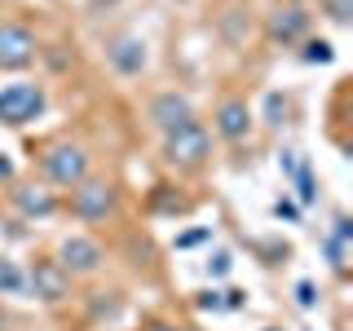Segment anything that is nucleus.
Masks as SVG:
<instances>
[{
    "instance_id": "obj_1",
    "label": "nucleus",
    "mask_w": 353,
    "mask_h": 331,
    "mask_svg": "<svg viewBox=\"0 0 353 331\" xmlns=\"http://www.w3.org/2000/svg\"><path fill=\"white\" fill-rule=\"evenodd\" d=\"M208 154H212V137H208V128L190 119V124L163 132V163L176 172H199L208 163Z\"/></svg>"
},
{
    "instance_id": "obj_2",
    "label": "nucleus",
    "mask_w": 353,
    "mask_h": 331,
    "mask_svg": "<svg viewBox=\"0 0 353 331\" xmlns=\"http://www.w3.org/2000/svg\"><path fill=\"white\" fill-rule=\"evenodd\" d=\"M40 168H44V177H49V185L75 190V185L88 177V150L75 146V141H53V146L40 154Z\"/></svg>"
},
{
    "instance_id": "obj_3",
    "label": "nucleus",
    "mask_w": 353,
    "mask_h": 331,
    "mask_svg": "<svg viewBox=\"0 0 353 331\" xmlns=\"http://www.w3.org/2000/svg\"><path fill=\"white\" fill-rule=\"evenodd\" d=\"M44 84H31V80H18V84H5L0 88V124L9 128H22L44 110Z\"/></svg>"
},
{
    "instance_id": "obj_4",
    "label": "nucleus",
    "mask_w": 353,
    "mask_h": 331,
    "mask_svg": "<svg viewBox=\"0 0 353 331\" xmlns=\"http://www.w3.org/2000/svg\"><path fill=\"white\" fill-rule=\"evenodd\" d=\"M115 208H119V190H115L110 181L84 177V181L71 190V212L80 217V221H88V225H97V221L115 217Z\"/></svg>"
},
{
    "instance_id": "obj_5",
    "label": "nucleus",
    "mask_w": 353,
    "mask_h": 331,
    "mask_svg": "<svg viewBox=\"0 0 353 331\" xmlns=\"http://www.w3.org/2000/svg\"><path fill=\"white\" fill-rule=\"evenodd\" d=\"M53 261H58L71 279H88V274H97L106 265V252H102V243L88 239V234H66L58 243V257Z\"/></svg>"
},
{
    "instance_id": "obj_6",
    "label": "nucleus",
    "mask_w": 353,
    "mask_h": 331,
    "mask_svg": "<svg viewBox=\"0 0 353 331\" xmlns=\"http://www.w3.org/2000/svg\"><path fill=\"white\" fill-rule=\"evenodd\" d=\"M40 58V44L31 27L22 22H0V71H27Z\"/></svg>"
},
{
    "instance_id": "obj_7",
    "label": "nucleus",
    "mask_w": 353,
    "mask_h": 331,
    "mask_svg": "<svg viewBox=\"0 0 353 331\" xmlns=\"http://www.w3.org/2000/svg\"><path fill=\"white\" fill-rule=\"evenodd\" d=\"M265 36H270V44H279V49L301 44L309 36V9L305 5H274L265 14Z\"/></svg>"
},
{
    "instance_id": "obj_8",
    "label": "nucleus",
    "mask_w": 353,
    "mask_h": 331,
    "mask_svg": "<svg viewBox=\"0 0 353 331\" xmlns=\"http://www.w3.org/2000/svg\"><path fill=\"white\" fill-rule=\"evenodd\" d=\"M27 292L36 296V301H44V305H58V301L71 296V274H66L53 257L49 261H36L27 270Z\"/></svg>"
},
{
    "instance_id": "obj_9",
    "label": "nucleus",
    "mask_w": 353,
    "mask_h": 331,
    "mask_svg": "<svg viewBox=\"0 0 353 331\" xmlns=\"http://www.w3.org/2000/svg\"><path fill=\"white\" fill-rule=\"evenodd\" d=\"M106 62H110V71H115V75L137 80V75L150 66V49H146V40H141V36H115V40L106 44Z\"/></svg>"
},
{
    "instance_id": "obj_10",
    "label": "nucleus",
    "mask_w": 353,
    "mask_h": 331,
    "mask_svg": "<svg viewBox=\"0 0 353 331\" xmlns=\"http://www.w3.org/2000/svg\"><path fill=\"white\" fill-rule=\"evenodd\" d=\"M9 203H14V212L22 221H44V217L58 212V190H49L40 181H22L9 190Z\"/></svg>"
},
{
    "instance_id": "obj_11",
    "label": "nucleus",
    "mask_w": 353,
    "mask_h": 331,
    "mask_svg": "<svg viewBox=\"0 0 353 331\" xmlns=\"http://www.w3.org/2000/svg\"><path fill=\"white\" fill-rule=\"evenodd\" d=\"M146 115H150V124L159 128V132H172V128H181V124H190V119H194V106H190V97H185V93L168 88V93H154L150 97Z\"/></svg>"
},
{
    "instance_id": "obj_12",
    "label": "nucleus",
    "mask_w": 353,
    "mask_h": 331,
    "mask_svg": "<svg viewBox=\"0 0 353 331\" xmlns=\"http://www.w3.org/2000/svg\"><path fill=\"white\" fill-rule=\"evenodd\" d=\"M212 124H216V132L225 141H248L252 137V124H256V115H252V106L243 102V97H225V102L216 106V115H212Z\"/></svg>"
},
{
    "instance_id": "obj_13",
    "label": "nucleus",
    "mask_w": 353,
    "mask_h": 331,
    "mask_svg": "<svg viewBox=\"0 0 353 331\" xmlns=\"http://www.w3.org/2000/svg\"><path fill=\"white\" fill-rule=\"evenodd\" d=\"M150 212H159V217H181V212H190V199L176 194L172 185H154V194H150Z\"/></svg>"
},
{
    "instance_id": "obj_14",
    "label": "nucleus",
    "mask_w": 353,
    "mask_h": 331,
    "mask_svg": "<svg viewBox=\"0 0 353 331\" xmlns=\"http://www.w3.org/2000/svg\"><path fill=\"white\" fill-rule=\"evenodd\" d=\"M0 292L5 296H27V274L14 261H0Z\"/></svg>"
},
{
    "instance_id": "obj_15",
    "label": "nucleus",
    "mask_w": 353,
    "mask_h": 331,
    "mask_svg": "<svg viewBox=\"0 0 353 331\" xmlns=\"http://www.w3.org/2000/svg\"><path fill=\"white\" fill-rule=\"evenodd\" d=\"M88 314L102 323V318H115L119 314V296L115 292H93V305H88Z\"/></svg>"
},
{
    "instance_id": "obj_16",
    "label": "nucleus",
    "mask_w": 353,
    "mask_h": 331,
    "mask_svg": "<svg viewBox=\"0 0 353 331\" xmlns=\"http://www.w3.org/2000/svg\"><path fill=\"white\" fill-rule=\"evenodd\" d=\"M301 58H305L309 66H314V62H318V66H327L331 58H336V53H331V44H327V40H305V53H301Z\"/></svg>"
},
{
    "instance_id": "obj_17",
    "label": "nucleus",
    "mask_w": 353,
    "mask_h": 331,
    "mask_svg": "<svg viewBox=\"0 0 353 331\" xmlns=\"http://www.w3.org/2000/svg\"><path fill=\"white\" fill-rule=\"evenodd\" d=\"M296 190H301V203L309 208V203H314V172H309V163H296Z\"/></svg>"
},
{
    "instance_id": "obj_18",
    "label": "nucleus",
    "mask_w": 353,
    "mask_h": 331,
    "mask_svg": "<svg viewBox=\"0 0 353 331\" xmlns=\"http://www.w3.org/2000/svg\"><path fill=\"white\" fill-rule=\"evenodd\" d=\"M349 9H353V0H323V14L336 22V27H349Z\"/></svg>"
},
{
    "instance_id": "obj_19",
    "label": "nucleus",
    "mask_w": 353,
    "mask_h": 331,
    "mask_svg": "<svg viewBox=\"0 0 353 331\" xmlns=\"http://www.w3.org/2000/svg\"><path fill=\"white\" fill-rule=\"evenodd\" d=\"M265 115H270L265 124H274V128H279V124H287V102H283L279 93H270V97H265Z\"/></svg>"
},
{
    "instance_id": "obj_20",
    "label": "nucleus",
    "mask_w": 353,
    "mask_h": 331,
    "mask_svg": "<svg viewBox=\"0 0 353 331\" xmlns=\"http://www.w3.org/2000/svg\"><path fill=\"white\" fill-rule=\"evenodd\" d=\"M199 309H208V314H216V309H225V292H199Z\"/></svg>"
},
{
    "instance_id": "obj_21",
    "label": "nucleus",
    "mask_w": 353,
    "mask_h": 331,
    "mask_svg": "<svg viewBox=\"0 0 353 331\" xmlns=\"http://www.w3.org/2000/svg\"><path fill=\"white\" fill-rule=\"evenodd\" d=\"M14 177H18V163L0 150V185H14Z\"/></svg>"
},
{
    "instance_id": "obj_22",
    "label": "nucleus",
    "mask_w": 353,
    "mask_h": 331,
    "mask_svg": "<svg viewBox=\"0 0 353 331\" xmlns=\"http://www.w3.org/2000/svg\"><path fill=\"white\" fill-rule=\"evenodd\" d=\"M208 274H212V279H221V274H230V252H216V257L208 261Z\"/></svg>"
},
{
    "instance_id": "obj_23",
    "label": "nucleus",
    "mask_w": 353,
    "mask_h": 331,
    "mask_svg": "<svg viewBox=\"0 0 353 331\" xmlns=\"http://www.w3.org/2000/svg\"><path fill=\"white\" fill-rule=\"evenodd\" d=\"M296 305L314 309V283H296Z\"/></svg>"
},
{
    "instance_id": "obj_24",
    "label": "nucleus",
    "mask_w": 353,
    "mask_h": 331,
    "mask_svg": "<svg viewBox=\"0 0 353 331\" xmlns=\"http://www.w3.org/2000/svg\"><path fill=\"white\" fill-rule=\"evenodd\" d=\"M203 239H208V230H190V234L176 239V248H194V243H203Z\"/></svg>"
},
{
    "instance_id": "obj_25",
    "label": "nucleus",
    "mask_w": 353,
    "mask_h": 331,
    "mask_svg": "<svg viewBox=\"0 0 353 331\" xmlns=\"http://www.w3.org/2000/svg\"><path fill=\"white\" fill-rule=\"evenodd\" d=\"M274 212L287 217V221H296V217H301V212H296V203H287V199H279V203H274Z\"/></svg>"
},
{
    "instance_id": "obj_26",
    "label": "nucleus",
    "mask_w": 353,
    "mask_h": 331,
    "mask_svg": "<svg viewBox=\"0 0 353 331\" xmlns=\"http://www.w3.org/2000/svg\"><path fill=\"white\" fill-rule=\"evenodd\" d=\"M141 331H181V327H172V323H159V318H150V323L141 327Z\"/></svg>"
},
{
    "instance_id": "obj_27",
    "label": "nucleus",
    "mask_w": 353,
    "mask_h": 331,
    "mask_svg": "<svg viewBox=\"0 0 353 331\" xmlns=\"http://www.w3.org/2000/svg\"><path fill=\"white\" fill-rule=\"evenodd\" d=\"M287 5H305V0H287Z\"/></svg>"
},
{
    "instance_id": "obj_28",
    "label": "nucleus",
    "mask_w": 353,
    "mask_h": 331,
    "mask_svg": "<svg viewBox=\"0 0 353 331\" xmlns=\"http://www.w3.org/2000/svg\"><path fill=\"white\" fill-rule=\"evenodd\" d=\"M265 331H279V327H265Z\"/></svg>"
}]
</instances>
